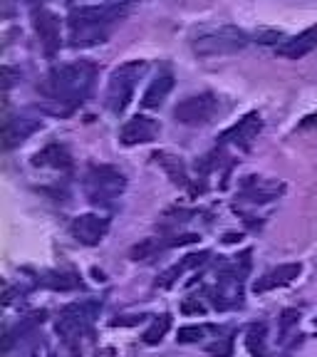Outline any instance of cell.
I'll return each mask as SVG.
<instances>
[{"label": "cell", "instance_id": "12", "mask_svg": "<svg viewBox=\"0 0 317 357\" xmlns=\"http://www.w3.org/2000/svg\"><path fill=\"white\" fill-rule=\"evenodd\" d=\"M154 159L164 167V172L171 176V181L176 186H189V174H186V167L184 162L178 159V156H171L167 151H156Z\"/></svg>", "mask_w": 317, "mask_h": 357}, {"label": "cell", "instance_id": "16", "mask_svg": "<svg viewBox=\"0 0 317 357\" xmlns=\"http://www.w3.org/2000/svg\"><path fill=\"white\" fill-rule=\"evenodd\" d=\"M35 164H50V167H70V156L62 146L52 144L35 156Z\"/></svg>", "mask_w": 317, "mask_h": 357}, {"label": "cell", "instance_id": "2", "mask_svg": "<svg viewBox=\"0 0 317 357\" xmlns=\"http://www.w3.org/2000/svg\"><path fill=\"white\" fill-rule=\"evenodd\" d=\"M124 176L111 167H92L87 174V196L92 201H107L122 194Z\"/></svg>", "mask_w": 317, "mask_h": 357}, {"label": "cell", "instance_id": "22", "mask_svg": "<svg viewBox=\"0 0 317 357\" xmlns=\"http://www.w3.org/2000/svg\"><path fill=\"white\" fill-rule=\"evenodd\" d=\"M231 350H233V342H231V337H226L223 342H216V345L208 347V352L216 357H231Z\"/></svg>", "mask_w": 317, "mask_h": 357}, {"label": "cell", "instance_id": "10", "mask_svg": "<svg viewBox=\"0 0 317 357\" xmlns=\"http://www.w3.org/2000/svg\"><path fill=\"white\" fill-rule=\"evenodd\" d=\"M261 132V117H258L256 112L253 114H248V117H243L238 124H235L231 132H226V139H233L235 144H251L253 139H256V134Z\"/></svg>", "mask_w": 317, "mask_h": 357}, {"label": "cell", "instance_id": "26", "mask_svg": "<svg viewBox=\"0 0 317 357\" xmlns=\"http://www.w3.org/2000/svg\"><path fill=\"white\" fill-rule=\"evenodd\" d=\"M312 124H317V112H315V114H310V117L302 122V127H312Z\"/></svg>", "mask_w": 317, "mask_h": 357}, {"label": "cell", "instance_id": "24", "mask_svg": "<svg viewBox=\"0 0 317 357\" xmlns=\"http://www.w3.org/2000/svg\"><path fill=\"white\" fill-rule=\"evenodd\" d=\"M181 310L184 312H206V305H203L199 298H186V301L181 303Z\"/></svg>", "mask_w": 317, "mask_h": 357}, {"label": "cell", "instance_id": "15", "mask_svg": "<svg viewBox=\"0 0 317 357\" xmlns=\"http://www.w3.org/2000/svg\"><path fill=\"white\" fill-rule=\"evenodd\" d=\"M169 243H164V241H159V238H144L141 243H137L132 248V261H149V258H154L156 253L162 251V248H167Z\"/></svg>", "mask_w": 317, "mask_h": 357}, {"label": "cell", "instance_id": "13", "mask_svg": "<svg viewBox=\"0 0 317 357\" xmlns=\"http://www.w3.org/2000/svg\"><path fill=\"white\" fill-rule=\"evenodd\" d=\"M171 87H173L171 75H162V77H156L154 82L149 84V89L144 92V100H141V105H144L146 109H151V107H159L164 100H167V95L171 92Z\"/></svg>", "mask_w": 317, "mask_h": 357}, {"label": "cell", "instance_id": "20", "mask_svg": "<svg viewBox=\"0 0 317 357\" xmlns=\"http://www.w3.org/2000/svg\"><path fill=\"white\" fill-rule=\"evenodd\" d=\"M206 330L201 328V325H186V328L178 330V342H199L203 337Z\"/></svg>", "mask_w": 317, "mask_h": 357}, {"label": "cell", "instance_id": "1", "mask_svg": "<svg viewBox=\"0 0 317 357\" xmlns=\"http://www.w3.org/2000/svg\"><path fill=\"white\" fill-rule=\"evenodd\" d=\"M97 310H100L97 303H72V305H67L65 310L60 312V318H57V325H55L62 340H67V342L79 340V335H84L89 330Z\"/></svg>", "mask_w": 317, "mask_h": 357}, {"label": "cell", "instance_id": "23", "mask_svg": "<svg viewBox=\"0 0 317 357\" xmlns=\"http://www.w3.org/2000/svg\"><path fill=\"white\" fill-rule=\"evenodd\" d=\"M297 320H300V312H297V310H285L283 318H280V330H283V333H288V330L293 328Z\"/></svg>", "mask_w": 317, "mask_h": 357}, {"label": "cell", "instance_id": "9", "mask_svg": "<svg viewBox=\"0 0 317 357\" xmlns=\"http://www.w3.org/2000/svg\"><path fill=\"white\" fill-rule=\"evenodd\" d=\"M206 258H208V251H201V253H194V256L181 258V261H178L176 266H171V268H167V271H164L162 278L156 280V285H159V288H169V285L176 283V280L181 278V275H184L186 271H191V268L201 266V263H206Z\"/></svg>", "mask_w": 317, "mask_h": 357}, {"label": "cell", "instance_id": "11", "mask_svg": "<svg viewBox=\"0 0 317 357\" xmlns=\"http://www.w3.org/2000/svg\"><path fill=\"white\" fill-rule=\"evenodd\" d=\"M315 45H317V25H315V28H310V30H305L300 38L290 40V43L283 45L278 52L283 57H290V60H300V57L307 55V52H310Z\"/></svg>", "mask_w": 317, "mask_h": 357}, {"label": "cell", "instance_id": "18", "mask_svg": "<svg viewBox=\"0 0 317 357\" xmlns=\"http://www.w3.org/2000/svg\"><path fill=\"white\" fill-rule=\"evenodd\" d=\"M169 328H171V318H169V315H159V318L151 323V328L144 333V342L146 345H156V342H162L164 335L169 333Z\"/></svg>", "mask_w": 317, "mask_h": 357}, {"label": "cell", "instance_id": "17", "mask_svg": "<svg viewBox=\"0 0 317 357\" xmlns=\"http://www.w3.org/2000/svg\"><path fill=\"white\" fill-rule=\"evenodd\" d=\"M42 320H45V312H33V315H28V318L22 320V323L17 325L15 330H13V333H8V337H6V350H10L13 342L20 340L22 335H28L30 330H35L40 323H42Z\"/></svg>", "mask_w": 317, "mask_h": 357}, {"label": "cell", "instance_id": "5", "mask_svg": "<svg viewBox=\"0 0 317 357\" xmlns=\"http://www.w3.org/2000/svg\"><path fill=\"white\" fill-rule=\"evenodd\" d=\"M72 236L84 245H97L109 231V221L102 216H95V213H84V216H77L72 221Z\"/></svg>", "mask_w": 317, "mask_h": 357}, {"label": "cell", "instance_id": "25", "mask_svg": "<svg viewBox=\"0 0 317 357\" xmlns=\"http://www.w3.org/2000/svg\"><path fill=\"white\" fill-rule=\"evenodd\" d=\"M30 357H55V355H52V352H50V347L42 345V347H38V350H35Z\"/></svg>", "mask_w": 317, "mask_h": 357}, {"label": "cell", "instance_id": "27", "mask_svg": "<svg viewBox=\"0 0 317 357\" xmlns=\"http://www.w3.org/2000/svg\"><path fill=\"white\" fill-rule=\"evenodd\" d=\"M315 325H317V320H315Z\"/></svg>", "mask_w": 317, "mask_h": 357}, {"label": "cell", "instance_id": "21", "mask_svg": "<svg viewBox=\"0 0 317 357\" xmlns=\"http://www.w3.org/2000/svg\"><path fill=\"white\" fill-rule=\"evenodd\" d=\"M38 33L45 38V43H52V40H55V22H52L50 15H42V20H40V15H38Z\"/></svg>", "mask_w": 317, "mask_h": 357}, {"label": "cell", "instance_id": "19", "mask_svg": "<svg viewBox=\"0 0 317 357\" xmlns=\"http://www.w3.org/2000/svg\"><path fill=\"white\" fill-rule=\"evenodd\" d=\"M45 285H50V288H55V290H72L79 285V278L72 273H55V275H50V278H45Z\"/></svg>", "mask_w": 317, "mask_h": 357}, {"label": "cell", "instance_id": "4", "mask_svg": "<svg viewBox=\"0 0 317 357\" xmlns=\"http://www.w3.org/2000/svg\"><path fill=\"white\" fill-rule=\"evenodd\" d=\"M141 62H134V65H124L119 67L117 73H114V77H111V84H109V95H107V100H109V107L111 112H122L124 107H127L129 97H132V89H134V73H141Z\"/></svg>", "mask_w": 317, "mask_h": 357}, {"label": "cell", "instance_id": "7", "mask_svg": "<svg viewBox=\"0 0 317 357\" xmlns=\"http://www.w3.org/2000/svg\"><path fill=\"white\" fill-rule=\"evenodd\" d=\"M159 134V124L149 117H134L124 124L122 134H119V139L122 144L132 146V144H144V142H151Z\"/></svg>", "mask_w": 317, "mask_h": 357}, {"label": "cell", "instance_id": "14", "mask_svg": "<svg viewBox=\"0 0 317 357\" xmlns=\"http://www.w3.org/2000/svg\"><path fill=\"white\" fill-rule=\"evenodd\" d=\"M265 342H268V328L265 323H253L248 328V337H245V345L251 350L253 357L265 355Z\"/></svg>", "mask_w": 317, "mask_h": 357}, {"label": "cell", "instance_id": "3", "mask_svg": "<svg viewBox=\"0 0 317 357\" xmlns=\"http://www.w3.org/2000/svg\"><path fill=\"white\" fill-rule=\"evenodd\" d=\"M218 100L213 95H196L189 100L178 102L173 109V117L181 124H203L216 114Z\"/></svg>", "mask_w": 317, "mask_h": 357}, {"label": "cell", "instance_id": "6", "mask_svg": "<svg viewBox=\"0 0 317 357\" xmlns=\"http://www.w3.org/2000/svg\"><path fill=\"white\" fill-rule=\"evenodd\" d=\"M300 273H302L300 263H283V266L273 268V271L263 273L261 278H256V283H253V293H268V290L283 288V285L293 283Z\"/></svg>", "mask_w": 317, "mask_h": 357}, {"label": "cell", "instance_id": "8", "mask_svg": "<svg viewBox=\"0 0 317 357\" xmlns=\"http://www.w3.org/2000/svg\"><path fill=\"white\" fill-rule=\"evenodd\" d=\"M211 43V52H223V50H235V47H243L245 45V35L240 30L233 28H223L218 33L208 35V38H201L196 45H208Z\"/></svg>", "mask_w": 317, "mask_h": 357}]
</instances>
